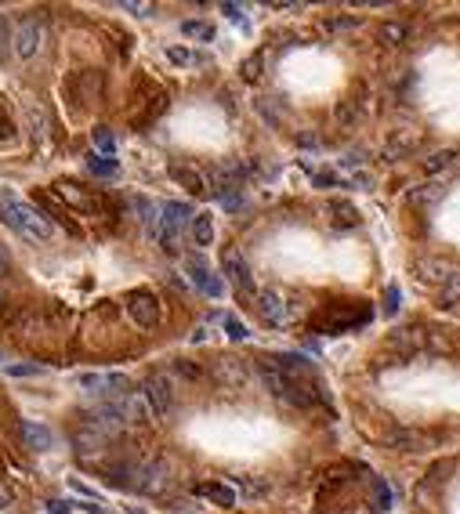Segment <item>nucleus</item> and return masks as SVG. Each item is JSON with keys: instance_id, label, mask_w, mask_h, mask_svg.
<instances>
[{"instance_id": "f257e3e1", "label": "nucleus", "mask_w": 460, "mask_h": 514, "mask_svg": "<svg viewBox=\"0 0 460 514\" xmlns=\"http://www.w3.org/2000/svg\"><path fill=\"white\" fill-rule=\"evenodd\" d=\"M0 221L22 239H33V243H47L55 236V224L29 203H22L19 196H11V192H0Z\"/></svg>"}, {"instance_id": "f03ea898", "label": "nucleus", "mask_w": 460, "mask_h": 514, "mask_svg": "<svg viewBox=\"0 0 460 514\" xmlns=\"http://www.w3.org/2000/svg\"><path fill=\"white\" fill-rule=\"evenodd\" d=\"M167 486H170V468L163 460H149V463H138V468H134L131 489L145 493V496H156V493H163Z\"/></svg>"}, {"instance_id": "7ed1b4c3", "label": "nucleus", "mask_w": 460, "mask_h": 514, "mask_svg": "<svg viewBox=\"0 0 460 514\" xmlns=\"http://www.w3.org/2000/svg\"><path fill=\"white\" fill-rule=\"evenodd\" d=\"M15 55L19 58H33L40 51V44H44V22L40 19H22L19 26H15Z\"/></svg>"}, {"instance_id": "20e7f679", "label": "nucleus", "mask_w": 460, "mask_h": 514, "mask_svg": "<svg viewBox=\"0 0 460 514\" xmlns=\"http://www.w3.org/2000/svg\"><path fill=\"white\" fill-rule=\"evenodd\" d=\"M380 445L391 449V453H421V449H424V435H421V431H414V427H384Z\"/></svg>"}, {"instance_id": "39448f33", "label": "nucleus", "mask_w": 460, "mask_h": 514, "mask_svg": "<svg viewBox=\"0 0 460 514\" xmlns=\"http://www.w3.org/2000/svg\"><path fill=\"white\" fill-rule=\"evenodd\" d=\"M145 402H149V409L152 413H170V406H174V384L163 377V373H156V377H149V384H145Z\"/></svg>"}, {"instance_id": "423d86ee", "label": "nucleus", "mask_w": 460, "mask_h": 514, "mask_svg": "<svg viewBox=\"0 0 460 514\" xmlns=\"http://www.w3.org/2000/svg\"><path fill=\"white\" fill-rule=\"evenodd\" d=\"M127 312H131V319H134L141 330H152L156 319H160V308H156V297L152 294H134L131 301H127Z\"/></svg>"}, {"instance_id": "0eeeda50", "label": "nucleus", "mask_w": 460, "mask_h": 514, "mask_svg": "<svg viewBox=\"0 0 460 514\" xmlns=\"http://www.w3.org/2000/svg\"><path fill=\"white\" fill-rule=\"evenodd\" d=\"M19 438L33 449V453H47V449L55 445V435H51V427H44V424H33V420H22L19 424Z\"/></svg>"}, {"instance_id": "6e6552de", "label": "nucleus", "mask_w": 460, "mask_h": 514, "mask_svg": "<svg viewBox=\"0 0 460 514\" xmlns=\"http://www.w3.org/2000/svg\"><path fill=\"white\" fill-rule=\"evenodd\" d=\"M188 276H193V283H196L207 297H221V290H225V286H221V279H218V276H211L207 265H203L200 257H193V261H188Z\"/></svg>"}, {"instance_id": "1a4fd4ad", "label": "nucleus", "mask_w": 460, "mask_h": 514, "mask_svg": "<svg viewBox=\"0 0 460 514\" xmlns=\"http://www.w3.org/2000/svg\"><path fill=\"white\" fill-rule=\"evenodd\" d=\"M258 308H261V315L272 326H283V319H287V304H283V297L276 290H261L258 294Z\"/></svg>"}, {"instance_id": "9d476101", "label": "nucleus", "mask_w": 460, "mask_h": 514, "mask_svg": "<svg viewBox=\"0 0 460 514\" xmlns=\"http://www.w3.org/2000/svg\"><path fill=\"white\" fill-rule=\"evenodd\" d=\"M225 272H229V279L240 286L243 294H254V276H250V268H247V261L240 254H229L225 257Z\"/></svg>"}, {"instance_id": "9b49d317", "label": "nucleus", "mask_w": 460, "mask_h": 514, "mask_svg": "<svg viewBox=\"0 0 460 514\" xmlns=\"http://www.w3.org/2000/svg\"><path fill=\"white\" fill-rule=\"evenodd\" d=\"M73 442H76V453H98V449H105V435L102 431H94L91 424H80V431L73 435Z\"/></svg>"}, {"instance_id": "f8f14e48", "label": "nucleus", "mask_w": 460, "mask_h": 514, "mask_svg": "<svg viewBox=\"0 0 460 514\" xmlns=\"http://www.w3.org/2000/svg\"><path fill=\"white\" fill-rule=\"evenodd\" d=\"M414 145H417V134H414V131L391 134V138L384 141V159H402V156L414 152Z\"/></svg>"}, {"instance_id": "ddd939ff", "label": "nucleus", "mask_w": 460, "mask_h": 514, "mask_svg": "<svg viewBox=\"0 0 460 514\" xmlns=\"http://www.w3.org/2000/svg\"><path fill=\"white\" fill-rule=\"evenodd\" d=\"M272 366L279 369V373H315V366L305 359V355H272Z\"/></svg>"}, {"instance_id": "4468645a", "label": "nucleus", "mask_w": 460, "mask_h": 514, "mask_svg": "<svg viewBox=\"0 0 460 514\" xmlns=\"http://www.w3.org/2000/svg\"><path fill=\"white\" fill-rule=\"evenodd\" d=\"M134 206H138V218H141V224H145V232L156 239V236H160V206H152L149 200H134Z\"/></svg>"}, {"instance_id": "2eb2a0df", "label": "nucleus", "mask_w": 460, "mask_h": 514, "mask_svg": "<svg viewBox=\"0 0 460 514\" xmlns=\"http://www.w3.org/2000/svg\"><path fill=\"white\" fill-rule=\"evenodd\" d=\"M417 268H421V279H427V283H446V276H450V268L439 261V257H421L417 261Z\"/></svg>"}, {"instance_id": "dca6fc26", "label": "nucleus", "mask_w": 460, "mask_h": 514, "mask_svg": "<svg viewBox=\"0 0 460 514\" xmlns=\"http://www.w3.org/2000/svg\"><path fill=\"white\" fill-rule=\"evenodd\" d=\"M457 159H460L457 149H439V152H432V156L424 159V170H427V174H442L446 167H453Z\"/></svg>"}, {"instance_id": "f3484780", "label": "nucleus", "mask_w": 460, "mask_h": 514, "mask_svg": "<svg viewBox=\"0 0 460 514\" xmlns=\"http://www.w3.org/2000/svg\"><path fill=\"white\" fill-rule=\"evenodd\" d=\"M193 239H196V247H211L214 243V218L211 214H196L193 218Z\"/></svg>"}, {"instance_id": "a211bd4d", "label": "nucleus", "mask_w": 460, "mask_h": 514, "mask_svg": "<svg viewBox=\"0 0 460 514\" xmlns=\"http://www.w3.org/2000/svg\"><path fill=\"white\" fill-rule=\"evenodd\" d=\"M460 301V272H450L446 283L439 286V308H453Z\"/></svg>"}, {"instance_id": "6ab92c4d", "label": "nucleus", "mask_w": 460, "mask_h": 514, "mask_svg": "<svg viewBox=\"0 0 460 514\" xmlns=\"http://www.w3.org/2000/svg\"><path fill=\"white\" fill-rule=\"evenodd\" d=\"M200 493L207 496V500L221 504V507H232V504H236V493H232V486H221V481H207V486H200Z\"/></svg>"}, {"instance_id": "aec40b11", "label": "nucleus", "mask_w": 460, "mask_h": 514, "mask_svg": "<svg viewBox=\"0 0 460 514\" xmlns=\"http://www.w3.org/2000/svg\"><path fill=\"white\" fill-rule=\"evenodd\" d=\"M170 178H174V181H182L188 192L203 196V174H196L193 167H170Z\"/></svg>"}, {"instance_id": "412c9836", "label": "nucleus", "mask_w": 460, "mask_h": 514, "mask_svg": "<svg viewBox=\"0 0 460 514\" xmlns=\"http://www.w3.org/2000/svg\"><path fill=\"white\" fill-rule=\"evenodd\" d=\"M120 409H123V420H149V402L138 395H127L120 402Z\"/></svg>"}, {"instance_id": "4be33fe9", "label": "nucleus", "mask_w": 460, "mask_h": 514, "mask_svg": "<svg viewBox=\"0 0 460 514\" xmlns=\"http://www.w3.org/2000/svg\"><path fill=\"white\" fill-rule=\"evenodd\" d=\"M370 507H373L377 514L391 511V489H388L380 478H373V486H370Z\"/></svg>"}, {"instance_id": "5701e85b", "label": "nucleus", "mask_w": 460, "mask_h": 514, "mask_svg": "<svg viewBox=\"0 0 460 514\" xmlns=\"http://www.w3.org/2000/svg\"><path fill=\"white\" fill-rule=\"evenodd\" d=\"M406 37H409V29L402 22H384V26H380V44H388V47L406 44Z\"/></svg>"}, {"instance_id": "b1692460", "label": "nucleus", "mask_w": 460, "mask_h": 514, "mask_svg": "<svg viewBox=\"0 0 460 514\" xmlns=\"http://www.w3.org/2000/svg\"><path fill=\"white\" fill-rule=\"evenodd\" d=\"M91 138H94V145H98V152H105V156L116 152V138H113V131H109V127H94Z\"/></svg>"}, {"instance_id": "393cba45", "label": "nucleus", "mask_w": 460, "mask_h": 514, "mask_svg": "<svg viewBox=\"0 0 460 514\" xmlns=\"http://www.w3.org/2000/svg\"><path fill=\"white\" fill-rule=\"evenodd\" d=\"M182 33H185V37H200V40H214V26H211V22L188 19V22H182Z\"/></svg>"}, {"instance_id": "a878e982", "label": "nucleus", "mask_w": 460, "mask_h": 514, "mask_svg": "<svg viewBox=\"0 0 460 514\" xmlns=\"http://www.w3.org/2000/svg\"><path fill=\"white\" fill-rule=\"evenodd\" d=\"M76 384H80V388L84 391H105V373H80V377H76Z\"/></svg>"}, {"instance_id": "bb28decb", "label": "nucleus", "mask_w": 460, "mask_h": 514, "mask_svg": "<svg viewBox=\"0 0 460 514\" xmlns=\"http://www.w3.org/2000/svg\"><path fill=\"white\" fill-rule=\"evenodd\" d=\"M87 167H91L94 174H102V178H113V174L120 170V167H116V159H98V156H91V159H87Z\"/></svg>"}, {"instance_id": "cd10ccee", "label": "nucleus", "mask_w": 460, "mask_h": 514, "mask_svg": "<svg viewBox=\"0 0 460 514\" xmlns=\"http://www.w3.org/2000/svg\"><path fill=\"white\" fill-rule=\"evenodd\" d=\"M221 323H225V333L232 337V341H247V337H250V330H247V326H243L236 315H225Z\"/></svg>"}, {"instance_id": "c85d7f7f", "label": "nucleus", "mask_w": 460, "mask_h": 514, "mask_svg": "<svg viewBox=\"0 0 460 514\" xmlns=\"http://www.w3.org/2000/svg\"><path fill=\"white\" fill-rule=\"evenodd\" d=\"M44 369L33 362H19V366H8V377H40Z\"/></svg>"}, {"instance_id": "c756f323", "label": "nucleus", "mask_w": 460, "mask_h": 514, "mask_svg": "<svg viewBox=\"0 0 460 514\" xmlns=\"http://www.w3.org/2000/svg\"><path fill=\"white\" fill-rule=\"evenodd\" d=\"M439 196H442V185H427V188H414V192H409V200H417V203L439 200Z\"/></svg>"}, {"instance_id": "7c9ffc66", "label": "nucleus", "mask_w": 460, "mask_h": 514, "mask_svg": "<svg viewBox=\"0 0 460 514\" xmlns=\"http://www.w3.org/2000/svg\"><path fill=\"white\" fill-rule=\"evenodd\" d=\"M221 206H225V211H240V206H243L240 188H225V192H221Z\"/></svg>"}, {"instance_id": "2f4dec72", "label": "nucleus", "mask_w": 460, "mask_h": 514, "mask_svg": "<svg viewBox=\"0 0 460 514\" xmlns=\"http://www.w3.org/2000/svg\"><path fill=\"white\" fill-rule=\"evenodd\" d=\"M337 120H341V123H355V120H359V105H355V102H341V105H337Z\"/></svg>"}, {"instance_id": "473e14b6", "label": "nucleus", "mask_w": 460, "mask_h": 514, "mask_svg": "<svg viewBox=\"0 0 460 514\" xmlns=\"http://www.w3.org/2000/svg\"><path fill=\"white\" fill-rule=\"evenodd\" d=\"M330 211H334L337 218H344V221H355V206L344 203V200H334V203H330Z\"/></svg>"}, {"instance_id": "72a5a7b5", "label": "nucleus", "mask_w": 460, "mask_h": 514, "mask_svg": "<svg viewBox=\"0 0 460 514\" xmlns=\"http://www.w3.org/2000/svg\"><path fill=\"white\" fill-rule=\"evenodd\" d=\"M359 22L355 19H330L326 22V33H348V29H355Z\"/></svg>"}, {"instance_id": "f704fd0d", "label": "nucleus", "mask_w": 460, "mask_h": 514, "mask_svg": "<svg viewBox=\"0 0 460 514\" xmlns=\"http://www.w3.org/2000/svg\"><path fill=\"white\" fill-rule=\"evenodd\" d=\"M261 76V55H254L243 62V80H258Z\"/></svg>"}, {"instance_id": "c9c22d12", "label": "nucleus", "mask_w": 460, "mask_h": 514, "mask_svg": "<svg viewBox=\"0 0 460 514\" xmlns=\"http://www.w3.org/2000/svg\"><path fill=\"white\" fill-rule=\"evenodd\" d=\"M399 312V286H388V294H384V315H395Z\"/></svg>"}, {"instance_id": "e433bc0d", "label": "nucleus", "mask_w": 460, "mask_h": 514, "mask_svg": "<svg viewBox=\"0 0 460 514\" xmlns=\"http://www.w3.org/2000/svg\"><path fill=\"white\" fill-rule=\"evenodd\" d=\"M167 58L174 62V66H188V62H193V55H188L185 47H167Z\"/></svg>"}, {"instance_id": "4c0bfd02", "label": "nucleus", "mask_w": 460, "mask_h": 514, "mask_svg": "<svg viewBox=\"0 0 460 514\" xmlns=\"http://www.w3.org/2000/svg\"><path fill=\"white\" fill-rule=\"evenodd\" d=\"M315 185H319V188H334L337 185V174L334 170H319V174H315Z\"/></svg>"}, {"instance_id": "58836bf2", "label": "nucleus", "mask_w": 460, "mask_h": 514, "mask_svg": "<svg viewBox=\"0 0 460 514\" xmlns=\"http://www.w3.org/2000/svg\"><path fill=\"white\" fill-rule=\"evenodd\" d=\"M69 500H47V514H69Z\"/></svg>"}, {"instance_id": "ea45409f", "label": "nucleus", "mask_w": 460, "mask_h": 514, "mask_svg": "<svg viewBox=\"0 0 460 514\" xmlns=\"http://www.w3.org/2000/svg\"><path fill=\"white\" fill-rule=\"evenodd\" d=\"M221 11H225L232 22H243V8L240 4H221Z\"/></svg>"}, {"instance_id": "a19ab883", "label": "nucleus", "mask_w": 460, "mask_h": 514, "mask_svg": "<svg viewBox=\"0 0 460 514\" xmlns=\"http://www.w3.org/2000/svg\"><path fill=\"white\" fill-rule=\"evenodd\" d=\"M297 145L301 149H319V138L315 134H297Z\"/></svg>"}, {"instance_id": "79ce46f5", "label": "nucleus", "mask_w": 460, "mask_h": 514, "mask_svg": "<svg viewBox=\"0 0 460 514\" xmlns=\"http://www.w3.org/2000/svg\"><path fill=\"white\" fill-rule=\"evenodd\" d=\"M123 11H131V15H138V19H145L152 8H149V4H123Z\"/></svg>"}, {"instance_id": "37998d69", "label": "nucleus", "mask_w": 460, "mask_h": 514, "mask_svg": "<svg viewBox=\"0 0 460 514\" xmlns=\"http://www.w3.org/2000/svg\"><path fill=\"white\" fill-rule=\"evenodd\" d=\"M362 159H366L362 152H348V156L341 159V163H344V167H362Z\"/></svg>"}, {"instance_id": "c03bdc74", "label": "nucleus", "mask_w": 460, "mask_h": 514, "mask_svg": "<svg viewBox=\"0 0 460 514\" xmlns=\"http://www.w3.org/2000/svg\"><path fill=\"white\" fill-rule=\"evenodd\" d=\"M69 486H73L76 493H80V496H94V489H91V486H84L80 478H69Z\"/></svg>"}, {"instance_id": "a18cd8bd", "label": "nucleus", "mask_w": 460, "mask_h": 514, "mask_svg": "<svg viewBox=\"0 0 460 514\" xmlns=\"http://www.w3.org/2000/svg\"><path fill=\"white\" fill-rule=\"evenodd\" d=\"M4 507H11V489L0 481V511H4Z\"/></svg>"}, {"instance_id": "49530a36", "label": "nucleus", "mask_w": 460, "mask_h": 514, "mask_svg": "<svg viewBox=\"0 0 460 514\" xmlns=\"http://www.w3.org/2000/svg\"><path fill=\"white\" fill-rule=\"evenodd\" d=\"M4 272H8V254L0 250V276H4Z\"/></svg>"}]
</instances>
